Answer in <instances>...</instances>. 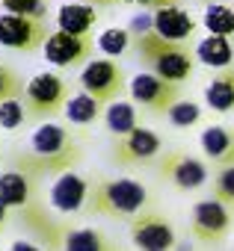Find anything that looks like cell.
I'll list each match as a JSON object with an SVG mask.
<instances>
[{
  "label": "cell",
  "instance_id": "6da1fadb",
  "mask_svg": "<svg viewBox=\"0 0 234 251\" xmlns=\"http://www.w3.org/2000/svg\"><path fill=\"white\" fill-rule=\"evenodd\" d=\"M12 160H15V169L39 180L45 175L74 172V166L83 160V148L74 139V133L62 124H39L33 136L27 139V145Z\"/></svg>",
  "mask_w": 234,
  "mask_h": 251
},
{
  "label": "cell",
  "instance_id": "7a4b0ae2",
  "mask_svg": "<svg viewBox=\"0 0 234 251\" xmlns=\"http://www.w3.org/2000/svg\"><path fill=\"white\" fill-rule=\"evenodd\" d=\"M134 56L140 59V65L169 83H184L193 77L199 59L193 53V45H178V42H169L163 39L154 27L151 30H143V33H134Z\"/></svg>",
  "mask_w": 234,
  "mask_h": 251
},
{
  "label": "cell",
  "instance_id": "3957f363",
  "mask_svg": "<svg viewBox=\"0 0 234 251\" xmlns=\"http://www.w3.org/2000/svg\"><path fill=\"white\" fill-rule=\"evenodd\" d=\"M143 210H151V192L134 177H92L86 216L107 219H134Z\"/></svg>",
  "mask_w": 234,
  "mask_h": 251
},
{
  "label": "cell",
  "instance_id": "277c9868",
  "mask_svg": "<svg viewBox=\"0 0 234 251\" xmlns=\"http://www.w3.org/2000/svg\"><path fill=\"white\" fill-rule=\"evenodd\" d=\"M71 98V86L65 77L54 71H39L24 86V106L30 121H48L59 112H65V103Z\"/></svg>",
  "mask_w": 234,
  "mask_h": 251
},
{
  "label": "cell",
  "instance_id": "5b68a950",
  "mask_svg": "<svg viewBox=\"0 0 234 251\" xmlns=\"http://www.w3.org/2000/svg\"><path fill=\"white\" fill-rule=\"evenodd\" d=\"M128 86H131L128 71L116 59H110V56L92 59L80 71V89L89 92L92 98H98L104 106H110L113 100H122V95L128 92Z\"/></svg>",
  "mask_w": 234,
  "mask_h": 251
},
{
  "label": "cell",
  "instance_id": "8992f818",
  "mask_svg": "<svg viewBox=\"0 0 234 251\" xmlns=\"http://www.w3.org/2000/svg\"><path fill=\"white\" fill-rule=\"evenodd\" d=\"M48 39H51V30H48L45 18L12 15V12L0 15V48H9L18 53H36L45 48Z\"/></svg>",
  "mask_w": 234,
  "mask_h": 251
},
{
  "label": "cell",
  "instance_id": "52a82bcc",
  "mask_svg": "<svg viewBox=\"0 0 234 251\" xmlns=\"http://www.w3.org/2000/svg\"><path fill=\"white\" fill-rule=\"evenodd\" d=\"M157 175H160V180L172 183L175 189L193 192L207 183V163L193 157L190 151L175 148V151H166L157 157Z\"/></svg>",
  "mask_w": 234,
  "mask_h": 251
},
{
  "label": "cell",
  "instance_id": "ba28073f",
  "mask_svg": "<svg viewBox=\"0 0 234 251\" xmlns=\"http://www.w3.org/2000/svg\"><path fill=\"white\" fill-rule=\"evenodd\" d=\"M95 48L98 42L89 36H77V33H65V30H57L51 33V39L45 42L42 48V56L57 65V68H86L95 56Z\"/></svg>",
  "mask_w": 234,
  "mask_h": 251
},
{
  "label": "cell",
  "instance_id": "9c48e42d",
  "mask_svg": "<svg viewBox=\"0 0 234 251\" xmlns=\"http://www.w3.org/2000/svg\"><path fill=\"white\" fill-rule=\"evenodd\" d=\"M128 95L137 106H146L151 109L154 115H166L178 100H181V86L178 83H169L151 71H140L131 77V86H128Z\"/></svg>",
  "mask_w": 234,
  "mask_h": 251
},
{
  "label": "cell",
  "instance_id": "30bf717a",
  "mask_svg": "<svg viewBox=\"0 0 234 251\" xmlns=\"http://www.w3.org/2000/svg\"><path fill=\"white\" fill-rule=\"evenodd\" d=\"M231 230V210L225 204H219L216 198H202L199 204H193L190 213V236L199 245H219L225 242Z\"/></svg>",
  "mask_w": 234,
  "mask_h": 251
},
{
  "label": "cell",
  "instance_id": "8fae6325",
  "mask_svg": "<svg viewBox=\"0 0 234 251\" xmlns=\"http://www.w3.org/2000/svg\"><path fill=\"white\" fill-rule=\"evenodd\" d=\"M160 136L148 127H137L134 133L128 136H116L113 145H110V160L113 166H119V169H137V166H146L151 160L160 157Z\"/></svg>",
  "mask_w": 234,
  "mask_h": 251
},
{
  "label": "cell",
  "instance_id": "7c38bea8",
  "mask_svg": "<svg viewBox=\"0 0 234 251\" xmlns=\"http://www.w3.org/2000/svg\"><path fill=\"white\" fill-rule=\"evenodd\" d=\"M128 227H131V239L137 251H175L178 245L172 222L157 210H143L140 216L128 222Z\"/></svg>",
  "mask_w": 234,
  "mask_h": 251
},
{
  "label": "cell",
  "instance_id": "4fadbf2b",
  "mask_svg": "<svg viewBox=\"0 0 234 251\" xmlns=\"http://www.w3.org/2000/svg\"><path fill=\"white\" fill-rule=\"evenodd\" d=\"M86 201H89V180L80 177L77 172H65L57 175L54 186H51V207L62 216L71 213H86Z\"/></svg>",
  "mask_w": 234,
  "mask_h": 251
},
{
  "label": "cell",
  "instance_id": "5bb4252c",
  "mask_svg": "<svg viewBox=\"0 0 234 251\" xmlns=\"http://www.w3.org/2000/svg\"><path fill=\"white\" fill-rule=\"evenodd\" d=\"M151 24H154V30H157L163 39L178 42V45H193L196 30H199L196 18H193L187 9L175 6V3H172V6H157V12L151 15Z\"/></svg>",
  "mask_w": 234,
  "mask_h": 251
},
{
  "label": "cell",
  "instance_id": "9a60e30c",
  "mask_svg": "<svg viewBox=\"0 0 234 251\" xmlns=\"http://www.w3.org/2000/svg\"><path fill=\"white\" fill-rule=\"evenodd\" d=\"M202 154L207 163H213L216 169H228L234 166V127L228 124H207L199 136Z\"/></svg>",
  "mask_w": 234,
  "mask_h": 251
},
{
  "label": "cell",
  "instance_id": "2e32d148",
  "mask_svg": "<svg viewBox=\"0 0 234 251\" xmlns=\"http://www.w3.org/2000/svg\"><path fill=\"white\" fill-rule=\"evenodd\" d=\"M0 201L9 210H27L36 201V177H30L21 169L0 175Z\"/></svg>",
  "mask_w": 234,
  "mask_h": 251
},
{
  "label": "cell",
  "instance_id": "e0dca14e",
  "mask_svg": "<svg viewBox=\"0 0 234 251\" xmlns=\"http://www.w3.org/2000/svg\"><path fill=\"white\" fill-rule=\"evenodd\" d=\"M196 59L213 71H225L234 68V39L225 36H205L196 45Z\"/></svg>",
  "mask_w": 234,
  "mask_h": 251
},
{
  "label": "cell",
  "instance_id": "ac0fdd59",
  "mask_svg": "<svg viewBox=\"0 0 234 251\" xmlns=\"http://www.w3.org/2000/svg\"><path fill=\"white\" fill-rule=\"evenodd\" d=\"M62 251H125L98 227H68L62 239Z\"/></svg>",
  "mask_w": 234,
  "mask_h": 251
},
{
  "label": "cell",
  "instance_id": "d6986e66",
  "mask_svg": "<svg viewBox=\"0 0 234 251\" xmlns=\"http://www.w3.org/2000/svg\"><path fill=\"white\" fill-rule=\"evenodd\" d=\"M205 100L213 112H234V68L210 74L205 83Z\"/></svg>",
  "mask_w": 234,
  "mask_h": 251
},
{
  "label": "cell",
  "instance_id": "ffe728a7",
  "mask_svg": "<svg viewBox=\"0 0 234 251\" xmlns=\"http://www.w3.org/2000/svg\"><path fill=\"white\" fill-rule=\"evenodd\" d=\"M95 21H98V9L92 3H62L57 12V27L77 36H89Z\"/></svg>",
  "mask_w": 234,
  "mask_h": 251
},
{
  "label": "cell",
  "instance_id": "44dd1931",
  "mask_svg": "<svg viewBox=\"0 0 234 251\" xmlns=\"http://www.w3.org/2000/svg\"><path fill=\"white\" fill-rule=\"evenodd\" d=\"M104 103L98 100V98H92L89 92H71V98H68V103H65V118H68V124H74V127H89L92 121H98V118H104Z\"/></svg>",
  "mask_w": 234,
  "mask_h": 251
},
{
  "label": "cell",
  "instance_id": "7402d4cb",
  "mask_svg": "<svg viewBox=\"0 0 234 251\" xmlns=\"http://www.w3.org/2000/svg\"><path fill=\"white\" fill-rule=\"evenodd\" d=\"M104 124L107 130L116 136H128L140 127V115H137V103L131 100H113L107 109H104Z\"/></svg>",
  "mask_w": 234,
  "mask_h": 251
},
{
  "label": "cell",
  "instance_id": "603a6c76",
  "mask_svg": "<svg viewBox=\"0 0 234 251\" xmlns=\"http://www.w3.org/2000/svg\"><path fill=\"white\" fill-rule=\"evenodd\" d=\"M202 24L207 30V36H225V39H234V9L231 6H219V3H210L202 15Z\"/></svg>",
  "mask_w": 234,
  "mask_h": 251
},
{
  "label": "cell",
  "instance_id": "cb8c5ba5",
  "mask_svg": "<svg viewBox=\"0 0 234 251\" xmlns=\"http://www.w3.org/2000/svg\"><path fill=\"white\" fill-rule=\"evenodd\" d=\"M98 50L107 53L110 59H119L122 53L134 50V33L125 30V27H107V30L98 36Z\"/></svg>",
  "mask_w": 234,
  "mask_h": 251
},
{
  "label": "cell",
  "instance_id": "d4e9b609",
  "mask_svg": "<svg viewBox=\"0 0 234 251\" xmlns=\"http://www.w3.org/2000/svg\"><path fill=\"white\" fill-rule=\"evenodd\" d=\"M210 195L234 213V166H228V169H216L213 183H210Z\"/></svg>",
  "mask_w": 234,
  "mask_h": 251
},
{
  "label": "cell",
  "instance_id": "484cf974",
  "mask_svg": "<svg viewBox=\"0 0 234 251\" xmlns=\"http://www.w3.org/2000/svg\"><path fill=\"white\" fill-rule=\"evenodd\" d=\"M166 118H169V124H172V127H193V124H199L202 121V106L196 103V100H178L169 112H166Z\"/></svg>",
  "mask_w": 234,
  "mask_h": 251
},
{
  "label": "cell",
  "instance_id": "4316f807",
  "mask_svg": "<svg viewBox=\"0 0 234 251\" xmlns=\"http://www.w3.org/2000/svg\"><path fill=\"white\" fill-rule=\"evenodd\" d=\"M27 121V106L24 98H12L0 103V130H18Z\"/></svg>",
  "mask_w": 234,
  "mask_h": 251
},
{
  "label": "cell",
  "instance_id": "83f0119b",
  "mask_svg": "<svg viewBox=\"0 0 234 251\" xmlns=\"http://www.w3.org/2000/svg\"><path fill=\"white\" fill-rule=\"evenodd\" d=\"M12 98H24V83L9 65L0 62V103L12 100Z\"/></svg>",
  "mask_w": 234,
  "mask_h": 251
},
{
  "label": "cell",
  "instance_id": "f1b7e54d",
  "mask_svg": "<svg viewBox=\"0 0 234 251\" xmlns=\"http://www.w3.org/2000/svg\"><path fill=\"white\" fill-rule=\"evenodd\" d=\"M3 9L12 15H36V18L45 15L42 0H3Z\"/></svg>",
  "mask_w": 234,
  "mask_h": 251
},
{
  "label": "cell",
  "instance_id": "f546056e",
  "mask_svg": "<svg viewBox=\"0 0 234 251\" xmlns=\"http://www.w3.org/2000/svg\"><path fill=\"white\" fill-rule=\"evenodd\" d=\"M9 251H42L39 245H33V242H27V239H18V242H12V248Z\"/></svg>",
  "mask_w": 234,
  "mask_h": 251
},
{
  "label": "cell",
  "instance_id": "4dcf8cb0",
  "mask_svg": "<svg viewBox=\"0 0 234 251\" xmlns=\"http://www.w3.org/2000/svg\"><path fill=\"white\" fill-rule=\"evenodd\" d=\"M6 216H9V207L0 201V227H3V222H6Z\"/></svg>",
  "mask_w": 234,
  "mask_h": 251
},
{
  "label": "cell",
  "instance_id": "1f68e13d",
  "mask_svg": "<svg viewBox=\"0 0 234 251\" xmlns=\"http://www.w3.org/2000/svg\"><path fill=\"white\" fill-rule=\"evenodd\" d=\"M92 6H101V3H113V0H89Z\"/></svg>",
  "mask_w": 234,
  "mask_h": 251
}]
</instances>
